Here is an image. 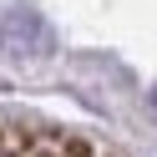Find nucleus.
I'll return each instance as SVG.
<instances>
[{"label": "nucleus", "mask_w": 157, "mask_h": 157, "mask_svg": "<svg viewBox=\"0 0 157 157\" xmlns=\"http://www.w3.org/2000/svg\"><path fill=\"white\" fill-rule=\"evenodd\" d=\"M152 106H157V91H152Z\"/></svg>", "instance_id": "nucleus-1"}]
</instances>
